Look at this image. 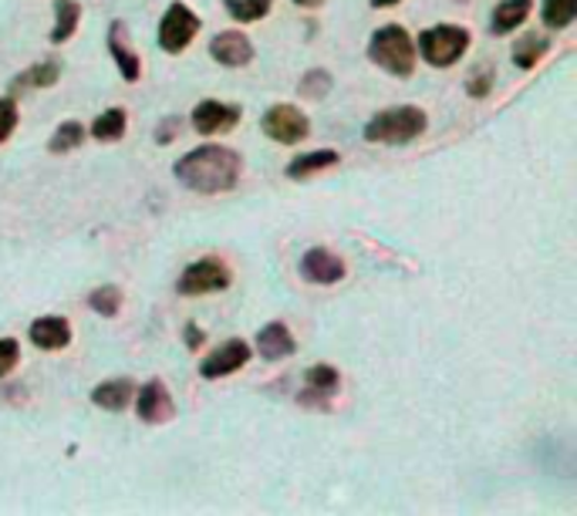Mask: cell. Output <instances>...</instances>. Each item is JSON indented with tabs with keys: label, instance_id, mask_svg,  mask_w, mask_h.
Returning <instances> with one entry per match:
<instances>
[{
	"label": "cell",
	"instance_id": "cell-1",
	"mask_svg": "<svg viewBox=\"0 0 577 516\" xmlns=\"http://www.w3.org/2000/svg\"><path fill=\"white\" fill-rule=\"evenodd\" d=\"M172 172L189 192H200V197H220V192H230L240 182L243 162L227 146H200V149L186 152L176 162Z\"/></svg>",
	"mask_w": 577,
	"mask_h": 516
},
{
	"label": "cell",
	"instance_id": "cell-2",
	"mask_svg": "<svg viewBox=\"0 0 577 516\" xmlns=\"http://www.w3.org/2000/svg\"><path fill=\"white\" fill-rule=\"evenodd\" d=\"M429 128V115L416 105H396L381 108L378 115L368 118L365 125V143L371 146H409Z\"/></svg>",
	"mask_w": 577,
	"mask_h": 516
},
{
	"label": "cell",
	"instance_id": "cell-3",
	"mask_svg": "<svg viewBox=\"0 0 577 516\" xmlns=\"http://www.w3.org/2000/svg\"><path fill=\"white\" fill-rule=\"evenodd\" d=\"M368 57L381 72L409 78L416 72V41L402 24H381L368 41Z\"/></svg>",
	"mask_w": 577,
	"mask_h": 516
},
{
	"label": "cell",
	"instance_id": "cell-4",
	"mask_svg": "<svg viewBox=\"0 0 577 516\" xmlns=\"http://www.w3.org/2000/svg\"><path fill=\"white\" fill-rule=\"evenodd\" d=\"M470 41L473 34L463 24H436L419 34V54L432 69H453L470 51Z\"/></svg>",
	"mask_w": 577,
	"mask_h": 516
},
{
	"label": "cell",
	"instance_id": "cell-5",
	"mask_svg": "<svg viewBox=\"0 0 577 516\" xmlns=\"http://www.w3.org/2000/svg\"><path fill=\"white\" fill-rule=\"evenodd\" d=\"M230 267L220 261V256H203V261L189 264L179 281H176V291L182 297H203V294H220L230 287Z\"/></svg>",
	"mask_w": 577,
	"mask_h": 516
},
{
	"label": "cell",
	"instance_id": "cell-6",
	"mask_svg": "<svg viewBox=\"0 0 577 516\" xmlns=\"http://www.w3.org/2000/svg\"><path fill=\"white\" fill-rule=\"evenodd\" d=\"M261 128L271 143H281V146H301L307 136H311V122L307 115L291 105V102H281V105H271L261 118Z\"/></svg>",
	"mask_w": 577,
	"mask_h": 516
},
{
	"label": "cell",
	"instance_id": "cell-7",
	"mask_svg": "<svg viewBox=\"0 0 577 516\" xmlns=\"http://www.w3.org/2000/svg\"><path fill=\"white\" fill-rule=\"evenodd\" d=\"M200 28H203V21L192 14L182 0H172L169 11L159 21V48L166 54H182L192 44V38L200 34Z\"/></svg>",
	"mask_w": 577,
	"mask_h": 516
},
{
	"label": "cell",
	"instance_id": "cell-8",
	"mask_svg": "<svg viewBox=\"0 0 577 516\" xmlns=\"http://www.w3.org/2000/svg\"><path fill=\"white\" fill-rule=\"evenodd\" d=\"M301 277L307 284H317V287H332V284H342L348 267L338 253L325 250V246H311L304 256H301V264H297Z\"/></svg>",
	"mask_w": 577,
	"mask_h": 516
},
{
	"label": "cell",
	"instance_id": "cell-9",
	"mask_svg": "<svg viewBox=\"0 0 577 516\" xmlns=\"http://www.w3.org/2000/svg\"><path fill=\"white\" fill-rule=\"evenodd\" d=\"M338 385H342V375L332 365H314L304 378V392L297 396V406L328 412L332 399L338 396Z\"/></svg>",
	"mask_w": 577,
	"mask_h": 516
},
{
	"label": "cell",
	"instance_id": "cell-10",
	"mask_svg": "<svg viewBox=\"0 0 577 516\" xmlns=\"http://www.w3.org/2000/svg\"><path fill=\"white\" fill-rule=\"evenodd\" d=\"M240 105H227V102H200L197 108H192V128H197L200 136H220V133H233V128L240 125Z\"/></svg>",
	"mask_w": 577,
	"mask_h": 516
},
{
	"label": "cell",
	"instance_id": "cell-11",
	"mask_svg": "<svg viewBox=\"0 0 577 516\" xmlns=\"http://www.w3.org/2000/svg\"><path fill=\"white\" fill-rule=\"evenodd\" d=\"M136 412L146 425H162L176 415V402L169 396V389L162 385V378H149L143 389H136Z\"/></svg>",
	"mask_w": 577,
	"mask_h": 516
},
{
	"label": "cell",
	"instance_id": "cell-12",
	"mask_svg": "<svg viewBox=\"0 0 577 516\" xmlns=\"http://www.w3.org/2000/svg\"><path fill=\"white\" fill-rule=\"evenodd\" d=\"M250 345L243 338H230L223 341L220 348H213L203 361H200V375L203 378H227V375H237L246 361H250Z\"/></svg>",
	"mask_w": 577,
	"mask_h": 516
},
{
	"label": "cell",
	"instance_id": "cell-13",
	"mask_svg": "<svg viewBox=\"0 0 577 516\" xmlns=\"http://www.w3.org/2000/svg\"><path fill=\"white\" fill-rule=\"evenodd\" d=\"M108 54L118 64V72L125 82H139L143 78V57L136 54L133 41H128V24L125 21H112L108 24Z\"/></svg>",
	"mask_w": 577,
	"mask_h": 516
},
{
	"label": "cell",
	"instance_id": "cell-14",
	"mask_svg": "<svg viewBox=\"0 0 577 516\" xmlns=\"http://www.w3.org/2000/svg\"><path fill=\"white\" fill-rule=\"evenodd\" d=\"M210 57L220 61L223 69H246L253 61V44L243 31H220L210 41Z\"/></svg>",
	"mask_w": 577,
	"mask_h": 516
},
{
	"label": "cell",
	"instance_id": "cell-15",
	"mask_svg": "<svg viewBox=\"0 0 577 516\" xmlns=\"http://www.w3.org/2000/svg\"><path fill=\"white\" fill-rule=\"evenodd\" d=\"M294 351H297V341L287 331L284 320H271V325H264L261 331H256V355H261L264 361H284Z\"/></svg>",
	"mask_w": 577,
	"mask_h": 516
},
{
	"label": "cell",
	"instance_id": "cell-16",
	"mask_svg": "<svg viewBox=\"0 0 577 516\" xmlns=\"http://www.w3.org/2000/svg\"><path fill=\"white\" fill-rule=\"evenodd\" d=\"M28 335H31V345L41 351H61L72 345V325L64 317H38Z\"/></svg>",
	"mask_w": 577,
	"mask_h": 516
},
{
	"label": "cell",
	"instance_id": "cell-17",
	"mask_svg": "<svg viewBox=\"0 0 577 516\" xmlns=\"http://www.w3.org/2000/svg\"><path fill=\"white\" fill-rule=\"evenodd\" d=\"M136 399V381L133 378H108L98 389H92V402L105 412H122Z\"/></svg>",
	"mask_w": 577,
	"mask_h": 516
},
{
	"label": "cell",
	"instance_id": "cell-18",
	"mask_svg": "<svg viewBox=\"0 0 577 516\" xmlns=\"http://www.w3.org/2000/svg\"><path fill=\"white\" fill-rule=\"evenodd\" d=\"M57 82H61V61L44 57L11 82V92H44V88H54Z\"/></svg>",
	"mask_w": 577,
	"mask_h": 516
},
{
	"label": "cell",
	"instance_id": "cell-19",
	"mask_svg": "<svg viewBox=\"0 0 577 516\" xmlns=\"http://www.w3.org/2000/svg\"><path fill=\"white\" fill-rule=\"evenodd\" d=\"M531 11H534V0H500L493 18H490V31L496 38L517 31V28H524V21L531 18Z\"/></svg>",
	"mask_w": 577,
	"mask_h": 516
},
{
	"label": "cell",
	"instance_id": "cell-20",
	"mask_svg": "<svg viewBox=\"0 0 577 516\" xmlns=\"http://www.w3.org/2000/svg\"><path fill=\"white\" fill-rule=\"evenodd\" d=\"M338 162H342V156H338L335 149L301 152V156H294V159L287 162V179L304 182V179H311V176H317V172H325V169H332V166H338Z\"/></svg>",
	"mask_w": 577,
	"mask_h": 516
},
{
	"label": "cell",
	"instance_id": "cell-21",
	"mask_svg": "<svg viewBox=\"0 0 577 516\" xmlns=\"http://www.w3.org/2000/svg\"><path fill=\"white\" fill-rule=\"evenodd\" d=\"M82 21V4L78 0H54V28H51V44L72 41Z\"/></svg>",
	"mask_w": 577,
	"mask_h": 516
},
{
	"label": "cell",
	"instance_id": "cell-22",
	"mask_svg": "<svg viewBox=\"0 0 577 516\" xmlns=\"http://www.w3.org/2000/svg\"><path fill=\"white\" fill-rule=\"evenodd\" d=\"M85 136H88V128H85L82 122H75V118L61 122V125L54 128V136L48 139V152H51V156L75 152V149H78V146L85 143Z\"/></svg>",
	"mask_w": 577,
	"mask_h": 516
},
{
	"label": "cell",
	"instance_id": "cell-23",
	"mask_svg": "<svg viewBox=\"0 0 577 516\" xmlns=\"http://www.w3.org/2000/svg\"><path fill=\"white\" fill-rule=\"evenodd\" d=\"M550 51V38L544 34H524L517 44H513V64L517 69H537L541 57Z\"/></svg>",
	"mask_w": 577,
	"mask_h": 516
},
{
	"label": "cell",
	"instance_id": "cell-24",
	"mask_svg": "<svg viewBox=\"0 0 577 516\" xmlns=\"http://www.w3.org/2000/svg\"><path fill=\"white\" fill-rule=\"evenodd\" d=\"M125 128H128V118L122 108H105L95 122H92V139L98 143H118L125 136Z\"/></svg>",
	"mask_w": 577,
	"mask_h": 516
},
{
	"label": "cell",
	"instance_id": "cell-25",
	"mask_svg": "<svg viewBox=\"0 0 577 516\" xmlns=\"http://www.w3.org/2000/svg\"><path fill=\"white\" fill-rule=\"evenodd\" d=\"M223 11L240 24H253L274 11V0H223Z\"/></svg>",
	"mask_w": 577,
	"mask_h": 516
},
{
	"label": "cell",
	"instance_id": "cell-26",
	"mask_svg": "<svg viewBox=\"0 0 577 516\" xmlns=\"http://www.w3.org/2000/svg\"><path fill=\"white\" fill-rule=\"evenodd\" d=\"M541 18L550 31H564L577 18V0H544Z\"/></svg>",
	"mask_w": 577,
	"mask_h": 516
},
{
	"label": "cell",
	"instance_id": "cell-27",
	"mask_svg": "<svg viewBox=\"0 0 577 516\" xmlns=\"http://www.w3.org/2000/svg\"><path fill=\"white\" fill-rule=\"evenodd\" d=\"M88 307L102 317H118L122 310V291L115 284H102L88 294Z\"/></svg>",
	"mask_w": 577,
	"mask_h": 516
},
{
	"label": "cell",
	"instance_id": "cell-28",
	"mask_svg": "<svg viewBox=\"0 0 577 516\" xmlns=\"http://www.w3.org/2000/svg\"><path fill=\"white\" fill-rule=\"evenodd\" d=\"M332 85H335V78L325 72V69H311L304 78H301V85H297V95L301 98H314V102H321L328 92H332Z\"/></svg>",
	"mask_w": 577,
	"mask_h": 516
},
{
	"label": "cell",
	"instance_id": "cell-29",
	"mask_svg": "<svg viewBox=\"0 0 577 516\" xmlns=\"http://www.w3.org/2000/svg\"><path fill=\"white\" fill-rule=\"evenodd\" d=\"M14 133H18V102H14V95H8V98H0V146H4Z\"/></svg>",
	"mask_w": 577,
	"mask_h": 516
},
{
	"label": "cell",
	"instance_id": "cell-30",
	"mask_svg": "<svg viewBox=\"0 0 577 516\" xmlns=\"http://www.w3.org/2000/svg\"><path fill=\"white\" fill-rule=\"evenodd\" d=\"M466 92L473 98H486L493 92V69H490V64H480V69L466 78Z\"/></svg>",
	"mask_w": 577,
	"mask_h": 516
},
{
	"label": "cell",
	"instance_id": "cell-31",
	"mask_svg": "<svg viewBox=\"0 0 577 516\" xmlns=\"http://www.w3.org/2000/svg\"><path fill=\"white\" fill-rule=\"evenodd\" d=\"M21 361V345L14 338H0V378H8Z\"/></svg>",
	"mask_w": 577,
	"mask_h": 516
},
{
	"label": "cell",
	"instance_id": "cell-32",
	"mask_svg": "<svg viewBox=\"0 0 577 516\" xmlns=\"http://www.w3.org/2000/svg\"><path fill=\"white\" fill-rule=\"evenodd\" d=\"M179 133H182V118L166 115V118L159 122V128H156V143H159V146H169Z\"/></svg>",
	"mask_w": 577,
	"mask_h": 516
},
{
	"label": "cell",
	"instance_id": "cell-33",
	"mask_svg": "<svg viewBox=\"0 0 577 516\" xmlns=\"http://www.w3.org/2000/svg\"><path fill=\"white\" fill-rule=\"evenodd\" d=\"M203 331H200V325H197V320H189V325H186V348H192V351H197L200 345H203Z\"/></svg>",
	"mask_w": 577,
	"mask_h": 516
},
{
	"label": "cell",
	"instance_id": "cell-34",
	"mask_svg": "<svg viewBox=\"0 0 577 516\" xmlns=\"http://www.w3.org/2000/svg\"><path fill=\"white\" fill-rule=\"evenodd\" d=\"M294 4H297V8H307V11H314V8L325 4V0H294Z\"/></svg>",
	"mask_w": 577,
	"mask_h": 516
},
{
	"label": "cell",
	"instance_id": "cell-35",
	"mask_svg": "<svg viewBox=\"0 0 577 516\" xmlns=\"http://www.w3.org/2000/svg\"><path fill=\"white\" fill-rule=\"evenodd\" d=\"M402 0H371V8H396Z\"/></svg>",
	"mask_w": 577,
	"mask_h": 516
},
{
	"label": "cell",
	"instance_id": "cell-36",
	"mask_svg": "<svg viewBox=\"0 0 577 516\" xmlns=\"http://www.w3.org/2000/svg\"><path fill=\"white\" fill-rule=\"evenodd\" d=\"M457 4H473V0H457Z\"/></svg>",
	"mask_w": 577,
	"mask_h": 516
}]
</instances>
